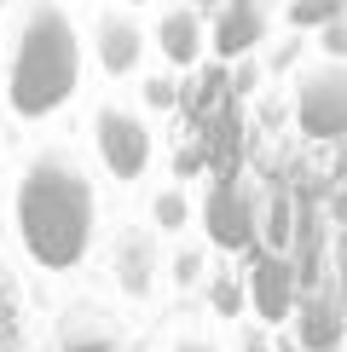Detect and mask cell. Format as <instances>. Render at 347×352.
<instances>
[{"label": "cell", "instance_id": "3", "mask_svg": "<svg viewBox=\"0 0 347 352\" xmlns=\"http://www.w3.org/2000/svg\"><path fill=\"white\" fill-rule=\"evenodd\" d=\"M93 260H105V295L122 312H151L168 295V237H156L145 219H122L105 231Z\"/></svg>", "mask_w": 347, "mask_h": 352}, {"label": "cell", "instance_id": "1", "mask_svg": "<svg viewBox=\"0 0 347 352\" xmlns=\"http://www.w3.org/2000/svg\"><path fill=\"white\" fill-rule=\"evenodd\" d=\"M6 219L23 272L52 283L81 277L105 237V197L93 162L70 139H41L6 185Z\"/></svg>", "mask_w": 347, "mask_h": 352}, {"label": "cell", "instance_id": "19", "mask_svg": "<svg viewBox=\"0 0 347 352\" xmlns=\"http://www.w3.org/2000/svg\"><path fill=\"white\" fill-rule=\"evenodd\" d=\"M0 18H6V0H0Z\"/></svg>", "mask_w": 347, "mask_h": 352}, {"label": "cell", "instance_id": "8", "mask_svg": "<svg viewBox=\"0 0 347 352\" xmlns=\"http://www.w3.org/2000/svg\"><path fill=\"white\" fill-rule=\"evenodd\" d=\"M145 23L134 18V6H98L93 18V41H87V64H98L110 81H127L139 76L145 64Z\"/></svg>", "mask_w": 347, "mask_h": 352}, {"label": "cell", "instance_id": "5", "mask_svg": "<svg viewBox=\"0 0 347 352\" xmlns=\"http://www.w3.org/2000/svg\"><path fill=\"white\" fill-rule=\"evenodd\" d=\"M47 352H145L134 312H122L110 295H70L41 329Z\"/></svg>", "mask_w": 347, "mask_h": 352}, {"label": "cell", "instance_id": "18", "mask_svg": "<svg viewBox=\"0 0 347 352\" xmlns=\"http://www.w3.org/2000/svg\"><path fill=\"white\" fill-rule=\"evenodd\" d=\"M122 6H145V0H122Z\"/></svg>", "mask_w": 347, "mask_h": 352}, {"label": "cell", "instance_id": "15", "mask_svg": "<svg viewBox=\"0 0 347 352\" xmlns=\"http://www.w3.org/2000/svg\"><path fill=\"white\" fill-rule=\"evenodd\" d=\"M162 352H231V341H226L220 324H209V318H180V324L168 329Z\"/></svg>", "mask_w": 347, "mask_h": 352}, {"label": "cell", "instance_id": "4", "mask_svg": "<svg viewBox=\"0 0 347 352\" xmlns=\"http://www.w3.org/2000/svg\"><path fill=\"white\" fill-rule=\"evenodd\" d=\"M87 144H93V173H105L110 185H139L145 173L156 168V127H151V116H145L139 104H122V98L93 104Z\"/></svg>", "mask_w": 347, "mask_h": 352}, {"label": "cell", "instance_id": "10", "mask_svg": "<svg viewBox=\"0 0 347 352\" xmlns=\"http://www.w3.org/2000/svg\"><path fill=\"white\" fill-rule=\"evenodd\" d=\"M197 219H202V231H209V243H214V248H226V254L255 237V202H249V190L231 185V179H220V185L202 190Z\"/></svg>", "mask_w": 347, "mask_h": 352}, {"label": "cell", "instance_id": "2", "mask_svg": "<svg viewBox=\"0 0 347 352\" xmlns=\"http://www.w3.org/2000/svg\"><path fill=\"white\" fill-rule=\"evenodd\" d=\"M87 81V35L70 0H18L0 52V104L18 127H41Z\"/></svg>", "mask_w": 347, "mask_h": 352}, {"label": "cell", "instance_id": "16", "mask_svg": "<svg viewBox=\"0 0 347 352\" xmlns=\"http://www.w3.org/2000/svg\"><path fill=\"white\" fill-rule=\"evenodd\" d=\"M174 104V81L168 76H151L145 81V110H168Z\"/></svg>", "mask_w": 347, "mask_h": 352}, {"label": "cell", "instance_id": "9", "mask_svg": "<svg viewBox=\"0 0 347 352\" xmlns=\"http://www.w3.org/2000/svg\"><path fill=\"white\" fill-rule=\"evenodd\" d=\"M145 47H156L162 69H197L209 58V29H202V12L174 0V6H156V18L145 23Z\"/></svg>", "mask_w": 347, "mask_h": 352}, {"label": "cell", "instance_id": "11", "mask_svg": "<svg viewBox=\"0 0 347 352\" xmlns=\"http://www.w3.org/2000/svg\"><path fill=\"white\" fill-rule=\"evenodd\" d=\"M202 29H209V52L220 64H238V58L266 47V12L255 0H220V12L202 18Z\"/></svg>", "mask_w": 347, "mask_h": 352}, {"label": "cell", "instance_id": "6", "mask_svg": "<svg viewBox=\"0 0 347 352\" xmlns=\"http://www.w3.org/2000/svg\"><path fill=\"white\" fill-rule=\"evenodd\" d=\"M289 122L313 144H336L347 133V64L341 58H307V69L289 81Z\"/></svg>", "mask_w": 347, "mask_h": 352}, {"label": "cell", "instance_id": "17", "mask_svg": "<svg viewBox=\"0 0 347 352\" xmlns=\"http://www.w3.org/2000/svg\"><path fill=\"white\" fill-rule=\"evenodd\" d=\"M185 6H197V12H202V6H220V0H185Z\"/></svg>", "mask_w": 347, "mask_h": 352}, {"label": "cell", "instance_id": "14", "mask_svg": "<svg viewBox=\"0 0 347 352\" xmlns=\"http://www.w3.org/2000/svg\"><path fill=\"white\" fill-rule=\"evenodd\" d=\"M284 23L295 35H324V29L347 23V0H284Z\"/></svg>", "mask_w": 347, "mask_h": 352}, {"label": "cell", "instance_id": "7", "mask_svg": "<svg viewBox=\"0 0 347 352\" xmlns=\"http://www.w3.org/2000/svg\"><path fill=\"white\" fill-rule=\"evenodd\" d=\"M41 329H47V318H41L35 277L0 243V352H41Z\"/></svg>", "mask_w": 347, "mask_h": 352}, {"label": "cell", "instance_id": "13", "mask_svg": "<svg viewBox=\"0 0 347 352\" xmlns=\"http://www.w3.org/2000/svg\"><path fill=\"white\" fill-rule=\"evenodd\" d=\"M197 219V202H191V190H185L180 179H168V185H156L151 190V208H145V226L156 231V237H180L185 226Z\"/></svg>", "mask_w": 347, "mask_h": 352}, {"label": "cell", "instance_id": "12", "mask_svg": "<svg viewBox=\"0 0 347 352\" xmlns=\"http://www.w3.org/2000/svg\"><path fill=\"white\" fill-rule=\"evenodd\" d=\"M249 306L266 324H278V318H289V306H295V277H289L284 260H260V266H249Z\"/></svg>", "mask_w": 347, "mask_h": 352}]
</instances>
